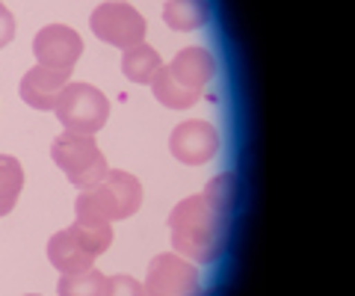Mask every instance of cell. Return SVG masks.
Instances as JSON below:
<instances>
[{
    "label": "cell",
    "mask_w": 355,
    "mask_h": 296,
    "mask_svg": "<svg viewBox=\"0 0 355 296\" xmlns=\"http://www.w3.org/2000/svg\"><path fill=\"white\" fill-rule=\"evenodd\" d=\"M51 157L65 172V178L80 190L92 187V184H98L110 172L107 157L101 155L98 142L92 137H86V134H71V130H65L62 137L53 139Z\"/></svg>",
    "instance_id": "277c9868"
},
{
    "label": "cell",
    "mask_w": 355,
    "mask_h": 296,
    "mask_svg": "<svg viewBox=\"0 0 355 296\" xmlns=\"http://www.w3.org/2000/svg\"><path fill=\"white\" fill-rule=\"evenodd\" d=\"M163 69L160 62V53L148 48L146 42L137 48H128L125 57H121V71H125V78L133 80V83H151L154 74H157Z\"/></svg>",
    "instance_id": "7c38bea8"
},
{
    "label": "cell",
    "mask_w": 355,
    "mask_h": 296,
    "mask_svg": "<svg viewBox=\"0 0 355 296\" xmlns=\"http://www.w3.org/2000/svg\"><path fill=\"white\" fill-rule=\"evenodd\" d=\"M169 148L178 160L187 163V166H202V163L216 157L219 134H216V128L207 125V122H184L172 130Z\"/></svg>",
    "instance_id": "9c48e42d"
},
{
    "label": "cell",
    "mask_w": 355,
    "mask_h": 296,
    "mask_svg": "<svg viewBox=\"0 0 355 296\" xmlns=\"http://www.w3.org/2000/svg\"><path fill=\"white\" fill-rule=\"evenodd\" d=\"M198 290H202V279L190 261L178 255H157L148 264V296H198Z\"/></svg>",
    "instance_id": "52a82bcc"
},
{
    "label": "cell",
    "mask_w": 355,
    "mask_h": 296,
    "mask_svg": "<svg viewBox=\"0 0 355 296\" xmlns=\"http://www.w3.org/2000/svg\"><path fill=\"white\" fill-rule=\"evenodd\" d=\"M33 53L39 57V65L71 71L74 62L80 60V53H83V39L65 24H48L33 39Z\"/></svg>",
    "instance_id": "ba28073f"
},
{
    "label": "cell",
    "mask_w": 355,
    "mask_h": 296,
    "mask_svg": "<svg viewBox=\"0 0 355 296\" xmlns=\"http://www.w3.org/2000/svg\"><path fill=\"white\" fill-rule=\"evenodd\" d=\"M142 204V184L128 172H107L101 181L86 187L74 202L83 223H113L137 214Z\"/></svg>",
    "instance_id": "3957f363"
},
{
    "label": "cell",
    "mask_w": 355,
    "mask_h": 296,
    "mask_svg": "<svg viewBox=\"0 0 355 296\" xmlns=\"http://www.w3.org/2000/svg\"><path fill=\"white\" fill-rule=\"evenodd\" d=\"M95 36L113 48H137L146 39V18L133 9L128 0H104L92 12Z\"/></svg>",
    "instance_id": "8992f818"
},
{
    "label": "cell",
    "mask_w": 355,
    "mask_h": 296,
    "mask_svg": "<svg viewBox=\"0 0 355 296\" xmlns=\"http://www.w3.org/2000/svg\"><path fill=\"white\" fill-rule=\"evenodd\" d=\"M104 296H148V293H146V284H139L137 279H130V276H113V279H107Z\"/></svg>",
    "instance_id": "e0dca14e"
},
{
    "label": "cell",
    "mask_w": 355,
    "mask_h": 296,
    "mask_svg": "<svg viewBox=\"0 0 355 296\" xmlns=\"http://www.w3.org/2000/svg\"><path fill=\"white\" fill-rule=\"evenodd\" d=\"M21 187H24V169L12 155H0V216L15 207Z\"/></svg>",
    "instance_id": "5bb4252c"
},
{
    "label": "cell",
    "mask_w": 355,
    "mask_h": 296,
    "mask_svg": "<svg viewBox=\"0 0 355 296\" xmlns=\"http://www.w3.org/2000/svg\"><path fill=\"white\" fill-rule=\"evenodd\" d=\"M30 296H36V293H30Z\"/></svg>",
    "instance_id": "d6986e66"
},
{
    "label": "cell",
    "mask_w": 355,
    "mask_h": 296,
    "mask_svg": "<svg viewBox=\"0 0 355 296\" xmlns=\"http://www.w3.org/2000/svg\"><path fill=\"white\" fill-rule=\"evenodd\" d=\"M216 62L205 48H184L178 57L154 74V98L163 107L187 110L198 101L205 86L214 80Z\"/></svg>",
    "instance_id": "7a4b0ae2"
},
{
    "label": "cell",
    "mask_w": 355,
    "mask_h": 296,
    "mask_svg": "<svg viewBox=\"0 0 355 296\" xmlns=\"http://www.w3.org/2000/svg\"><path fill=\"white\" fill-rule=\"evenodd\" d=\"M48 258L62 276L65 272H80L95 264V255L83 246V240L74 234V228H62L51 237L48 243Z\"/></svg>",
    "instance_id": "8fae6325"
},
{
    "label": "cell",
    "mask_w": 355,
    "mask_h": 296,
    "mask_svg": "<svg viewBox=\"0 0 355 296\" xmlns=\"http://www.w3.org/2000/svg\"><path fill=\"white\" fill-rule=\"evenodd\" d=\"M172 228V246L181 255L198 261V264H214L225 249L228 234V216L210 207L202 193L184 199L169 216Z\"/></svg>",
    "instance_id": "6da1fadb"
},
{
    "label": "cell",
    "mask_w": 355,
    "mask_h": 296,
    "mask_svg": "<svg viewBox=\"0 0 355 296\" xmlns=\"http://www.w3.org/2000/svg\"><path fill=\"white\" fill-rule=\"evenodd\" d=\"M69 74L71 71H60V69H48V65H36L24 74L21 80V98L36 107V110H53L60 101L62 89L69 86Z\"/></svg>",
    "instance_id": "30bf717a"
},
{
    "label": "cell",
    "mask_w": 355,
    "mask_h": 296,
    "mask_svg": "<svg viewBox=\"0 0 355 296\" xmlns=\"http://www.w3.org/2000/svg\"><path fill=\"white\" fill-rule=\"evenodd\" d=\"M12 36H15V18L3 3H0V48H6L9 42H12Z\"/></svg>",
    "instance_id": "ac0fdd59"
},
{
    "label": "cell",
    "mask_w": 355,
    "mask_h": 296,
    "mask_svg": "<svg viewBox=\"0 0 355 296\" xmlns=\"http://www.w3.org/2000/svg\"><path fill=\"white\" fill-rule=\"evenodd\" d=\"M163 18L178 33L198 30L207 21V0H166Z\"/></svg>",
    "instance_id": "4fadbf2b"
},
{
    "label": "cell",
    "mask_w": 355,
    "mask_h": 296,
    "mask_svg": "<svg viewBox=\"0 0 355 296\" xmlns=\"http://www.w3.org/2000/svg\"><path fill=\"white\" fill-rule=\"evenodd\" d=\"M53 110H57L60 125H65V130L92 137L107 125L110 101L101 89H95L89 83H69Z\"/></svg>",
    "instance_id": "5b68a950"
},
{
    "label": "cell",
    "mask_w": 355,
    "mask_h": 296,
    "mask_svg": "<svg viewBox=\"0 0 355 296\" xmlns=\"http://www.w3.org/2000/svg\"><path fill=\"white\" fill-rule=\"evenodd\" d=\"M202 195L210 202L214 211H219L222 216H228L231 207H234V178H231V175H219V178H214L207 184Z\"/></svg>",
    "instance_id": "2e32d148"
},
{
    "label": "cell",
    "mask_w": 355,
    "mask_h": 296,
    "mask_svg": "<svg viewBox=\"0 0 355 296\" xmlns=\"http://www.w3.org/2000/svg\"><path fill=\"white\" fill-rule=\"evenodd\" d=\"M104 288H107V276L95 267L80 272H65L57 284L60 296H104Z\"/></svg>",
    "instance_id": "9a60e30c"
}]
</instances>
